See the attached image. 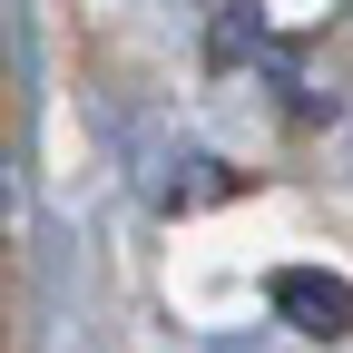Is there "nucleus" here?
Returning a JSON list of instances; mask_svg holds the SVG:
<instances>
[{"instance_id":"obj_2","label":"nucleus","mask_w":353,"mask_h":353,"mask_svg":"<svg viewBox=\"0 0 353 353\" xmlns=\"http://www.w3.org/2000/svg\"><path fill=\"white\" fill-rule=\"evenodd\" d=\"M216 196H236V176L216 167V157H187V176H167V187H157V206H167V216H187V206H216Z\"/></svg>"},{"instance_id":"obj_1","label":"nucleus","mask_w":353,"mask_h":353,"mask_svg":"<svg viewBox=\"0 0 353 353\" xmlns=\"http://www.w3.org/2000/svg\"><path fill=\"white\" fill-rule=\"evenodd\" d=\"M265 294H275V314H285L294 334H314V343H343V334H353V285L324 275V265H285Z\"/></svg>"},{"instance_id":"obj_3","label":"nucleus","mask_w":353,"mask_h":353,"mask_svg":"<svg viewBox=\"0 0 353 353\" xmlns=\"http://www.w3.org/2000/svg\"><path fill=\"white\" fill-rule=\"evenodd\" d=\"M206 50H216V59H245V50L265 59V20H255V10H216V39H206Z\"/></svg>"}]
</instances>
